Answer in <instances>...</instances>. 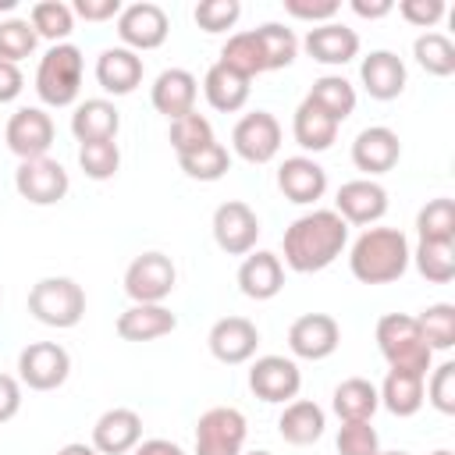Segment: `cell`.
Wrapping results in <instances>:
<instances>
[{"instance_id":"obj_1","label":"cell","mask_w":455,"mask_h":455,"mask_svg":"<svg viewBox=\"0 0 455 455\" xmlns=\"http://www.w3.org/2000/svg\"><path fill=\"white\" fill-rule=\"evenodd\" d=\"M348 249V224L334 210L313 206L281 235V263L295 274H320Z\"/></svg>"},{"instance_id":"obj_2","label":"cell","mask_w":455,"mask_h":455,"mask_svg":"<svg viewBox=\"0 0 455 455\" xmlns=\"http://www.w3.org/2000/svg\"><path fill=\"white\" fill-rule=\"evenodd\" d=\"M412 245L398 228H363V235L348 245V270L359 284H391L405 277Z\"/></svg>"},{"instance_id":"obj_3","label":"cell","mask_w":455,"mask_h":455,"mask_svg":"<svg viewBox=\"0 0 455 455\" xmlns=\"http://www.w3.org/2000/svg\"><path fill=\"white\" fill-rule=\"evenodd\" d=\"M377 348L387 363V370H409L427 377L434 366V352L423 341V331L416 323V316L409 313H384L377 320Z\"/></svg>"},{"instance_id":"obj_4","label":"cell","mask_w":455,"mask_h":455,"mask_svg":"<svg viewBox=\"0 0 455 455\" xmlns=\"http://www.w3.org/2000/svg\"><path fill=\"white\" fill-rule=\"evenodd\" d=\"M85 78V57L75 43H53L36 68V96L46 107H71L78 103Z\"/></svg>"},{"instance_id":"obj_5","label":"cell","mask_w":455,"mask_h":455,"mask_svg":"<svg viewBox=\"0 0 455 455\" xmlns=\"http://www.w3.org/2000/svg\"><path fill=\"white\" fill-rule=\"evenodd\" d=\"M28 313L43 327L71 331L85 316V288L75 277H39L28 288Z\"/></svg>"},{"instance_id":"obj_6","label":"cell","mask_w":455,"mask_h":455,"mask_svg":"<svg viewBox=\"0 0 455 455\" xmlns=\"http://www.w3.org/2000/svg\"><path fill=\"white\" fill-rule=\"evenodd\" d=\"M249 437V423L235 405H213L196 419L192 455H242Z\"/></svg>"},{"instance_id":"obj_7","label":"cell","mask_w":455,"mask_h":455,"mask_svg":"<svg viewBox=\"0 0 455 455\" xmlns=\"http://www.w3.org/2000/svg\"><path fill=\"white\" fill-rule=\"evenodd\" d=\"M178 284V267L167 252H139L124 267V295L132 302H164Z\"/></svg>"},{"instance_id":"obj_8","label":"cell","mask_w":455,"mask_h":455,"mask_svg":"<svg viewBox=\"0 0 455 455\" xmlns=\"http://www.w3.org/2000/svg\"><path fill=\"white\" fill-rule=\"evenodd\" d=\"M167 32H171V18L153 0L124 4L121 14H117V39H121V46L135 50L139 57L146 50H160L167 43Z\"/></svg>"},{"instance_id":"obj_9","label":"cell","mask_w":455,"mask_h":455,"mask_svg":"<svg viewBox=\"0 0 455 455\" xmlns=\"http://www.w3.org/2000/svg\"><path fill=\"white\" fill-rule=\"evenodd\" d=\"M71 373V355L57 341H28L18 352V380L28 391H57Z\"/></svg>"},{"instance_id":"obj_10","label":"cell","mask_w":455,"mask_h":455,"mask_svg":"<svg viewBox=\"0 0 455 455\" xmlns=\"http://www.w3.org/2000/svg\"><path fill=\"white\" fill-rule=\"evenodd\" d=\"M249 391L259 402L288 405L302 391V370L291 355H256L249 366Z\"/></svg>"},{"instance_id":"obj_11","label":"cell","mask_w":455,"mask_h":455,"mask_svg":"<svg viewBox=\"0 0 455 455\" xmlns=\"http://www.w3.org/2000/svg\"><path fill=\"white\" fill-rule=\"evenodd\" d=\"M53 139H57V124H53V117H50L43 107H18V110L7 117L4 142H7V149H11L18 160L46 156L50 146H53Z\"/></svg>"},{"instance_id":"obj_12","label":"cell","mask_w":455,"mask_h":455,"mask_svg":"<svg viewBox=\"0 0 455 455\" xmlns=\"http://www.w3.org/2000/svg\"><path fill=\"white\" fill-rule=\"evenodd\" d=\"M231 153L245 164H270L281 153V121L270 110H249L231 128Z\"/></svg>"},{"instance_id":"obj_13","label":"cell","mask_w":455,"mask_h":455,"mask_svg":"<svg viewBox=\"0 0 455 455\" xmlns=\"http://www.w3.org/2000/svg\"><path fill=\"white\" fill-rule=\"evenodd\" d=\"M14 188L25 203L32 206H53L68 196L71 188V178L64 171L60 160L53 156H36V160H21L18 171H14Z\"/></svg>"},{"instance_id":"obj_14","label":"cell","mask_w":455,"mask_h":455,"mask_svg":"<svg viewBox=\"0 0 455 455\" xmlns=\"http://www.w3.org/2000/svg\"><path fill=\"white\" fill-rule=\"evenodd\" d=\"M210 231H213V242L220 252L228 256H249L256 249V238H259V217L249 203L242 199H228L213 210V220H210Z\"/></svg>"},{"instance_id":"obj_15","label":"cell","mask_w":455,"mask_h":455,"mask_svg":"<svg viewBox=\"0 0 455 455\" xmlns=\"http://www.w3.org/2000/svg\"><path fill=\"white\" fill-rule=\"evenodd\" d=\"M338 345H341V327H338V320L331 313H302L288 327V352H291V359L320 363V359L334 355Z\"/></svg>"},{"instance_id":"obj_16","label":"cell","mask_w":455,"mask_h":455,"mask_svg":"<svg viewBox=\"0 0 455 455\" xmlns=\"http://www.w3.org/2000/svg\"><path fill=\"white\" fill-rule=\"evenodd\" d=\"M334 213L348 228H373L387 213V188L373 178H352L334 196Z\"/></svg>"},{"instance_id":"obj_17","label":"cell","mask_w":455,"mask_h":455,"mask_svg":"<svg viewBox=\"0 0 455 455\" xmlns=\"http://www.w3.org/2000/svg\"><path fill=\"white\" fill-rule=\"evenodd\" d=\"M210 355L224 366H242L249 359H256L259 348V327L249 316H220L210 334H206Z\"/></svg>"},{"instance_id":"obj_18","label":"cell","mask_w":455,"mask_h":455,"mask_svg":"<svg viewBox=\"0 0 455 455\" xmlns=\"http://www.w3.org/2000/svg\"><path fill=\"white\" fill-rule=\"evenodd\" d=\"M398 156H402V142H398V132L387 124H370L352 139V164L355 171H363V178L377 181L380 174L395 171Z\"/></svg>"},{"instance_id":"obj_19","label":"cell","mask_w":455,"mask_h":455,"mask_svg":"<svg viewBox=\"0 0 455 455\" xmlns=\"http://www.w3.org/2000/svg\"><path fill=\"white\" fill-rule=\"evenodd\" d=\"M359 85L366 89L370 100H398L409 85V71H405V60L395 53V50H370L363 60H359Z\"/></svg>"},{"instance_id":"obj_20","label":"cell","mask_w":455,"mask_h":455,"mask_svg":"<svg viewBox=\"0 0 455 455\" xmlns=\"http://www.w3.org/2000/svg\"><path fill=\"white\" fill-rule=\"evenodd\" d=\"M299 50H306L316 64L323 68H341L348 60L359 57V32L348 28L345 21H327V25H313L306 32V39L299 43Z\"/></svg>"},{"instance_id":"obj_21","label":"cell","mask_w":455,"mask_h":455,"mask_svg":"<svg viewBox=\"0 0 455 455\" xmlns=\"http://www.w3.org/2000/svg\"><path fill=\"white\" fill-rule=\"evenodd\" d=\"M139 441H142V416L128 405H114L100 412V419L92 423V437H89V444L100 455H128Z\"/></svg>"},{"instance_id":"obj_22","label":"cell","mask_w":455,"mask_h":455,"mask_svg":"<svg viewBox=\"0 0 455 455\" xmlns=\"http://www.w3.org/2000/svg\"><path fill=\"white\" fill-rule=\"evenodd\" d=\"M277 188H281V196H284L288 203L313 206V203L323 199V192H327V171H323L313 156H306V153L284 156L281 167H277Z\"/></svg>"},{"instance_id":"obj_23","label":"cell","mask_w":455,"mask_h":455,"mask_svg":"<svg viewBox=\"0 0 455 455\" xmlns=\"http://www.w3.org/2000/svg\"><path fill=\"white\" fill-rule=\"evenodd\" d=\"M196 96H199V82L185 68H164L149 85L153 110L164 114L167 121H178V117L192 114L196 110Z\"/></svg>"},{"instance_id":"obj_24","label":"cell","mask_w":455,"mask_h":455,"mask_svg":"<svg viewBox=\"0 0 455 455\" xmlns=\"http://www.w3.org/2000/svg\"><path fill=\"white\" fill-rule=\"evenodd\" d=\"M92 75H96V82H100L103 92H110V96H128V92H135V89L142 85L146 64H142V57H139L135 50H128V46H107V50H100V57H96Z\"/></svg>"},{"instance_id":"obj_25","label":"cell","mask_w":455,"mask_h":455,"mask_svg":"<svg viewBox=\"0 0 455 455\" xmlns=\"http://www.w3.org/2000/svg\"><path fill=\"white\" fill-rule=\"evenodd\" d=\"M284 288V263L270 249H252L238 267V291L252 302H267Z\"/></svg>"},{"instance_id":"obj_26","label":"cell","mask_w":455,"mask_h":455,"mask_svg":"<svg viewBox=\"0 0 455 455\" xmlns=\"http://www.w3.org/2000/svg\"><path fill=\"white\" fill-rule=\"evenodd\" d=\"M174 327H178V316L164 302H132L114 323L121 341H156Z\"/></svg>"},{"instance_id":"obj_27","label":"cell","mask_w":455,"mask_h":455,"mask_svg":"<svg viewBox=\"0 0 455 455\" xmlns=\"http://www.w3.org/2000/svg\"><path fill=\"white\" fill-rule=\"evenodd\" d=\"M338 121L327 114V110H320L309 96L295 107V114H291V139L306 149V156L309 153H327L334 142H338Z\"/></svg>"},{"instance_id":"obj_28","label":"cell","mask_w":455,"mask_h":455,"mask_svg":"<svg viewBox=\"0 0 455 455\" xmlns=\"http://www.w3.org/2000/svg\"><path fill=\"white\" fill-rule=\"evenodd\" d=\"M323 427H327V412L313 398H291L277 416V434L295 448L316 444L323 437Z\"/></svg>"},{"instance_id":"obj_29","label":"cell","mask_w":455,"mask_h":455,"mask_svg":"<svg viewBox=\"0 0 455 455\" xmlns=\"http://www.w3.org/2000/svg\"><path fill=\"white\" fill-rule=\"evenodd\" d=\"M121 132V110L103 100V96H92V100H82L75 103V114H71V135L78 142H103V139H117Z\"/></svg>"},{"instance_id":"obj_30","label":"cell","mask_w":455,"mask_h":455,"mask_svg":"<svg viewBox=\"0 0 455 455\" xmlns=\"http://www.w3.org/2000/svg\"><path fill=\"white\" fill-rule=\"evenodd\" d=\"M249 89H252V82L242 78V75H235V71L224 68L220 60L210 64L206 75H203V96H206V103H210L213 110H220V114L242 110V107L249 103Z\"/></svg>"},{"instance_id":"obj_31","label":"cell","mask_w":455,"mask_h":455,"mask_svg":"<svg viewBox=\"0 0 455 455\" xmlns=\"http://www.w3.org/2000/svg\"><path fill=\"white\" fill-rule=\"evenodd\" d=\"M423 380L427 377H419V373H409V370H387V377H384V384L377 387V398H380V405L391 412V416H398V419H409V416H416L419 409H423Z\"/></svg>"},{"instance_id":"obj_32","label":"cell","mask_w":455,"mask_h":455,"mask_svg":"<svg viewBox=\"0 0 455 455\" xmlns=\"http://www.w3.org/2000/svg\"><path fill=\"white\" fill-rule=\"evenodd\" d=\"M331 409L341 423H363V419H373V412L380 409V398H377V384L366 380V377H345L334 395H331Z\"/></svg>"},{"instance_id":"obj_33","label":"cell","mask_w":455,"mask_h":455,"mask_svg":"<svg viewBox=\"0 0 455 455\" xmlns=\"http://www.w3.org/2000/svg\"><path fill=\"white\" fill-rule=\"evenodd\" d=\"M320 110H327L338 124L341 121H348L352 114H355V85L345 78V75H320L313 85H309V92H306Z\"/></svg>"},{"instance_id":"obj_34","label":"cell","mask_w":455,"mask_h":455,"mask_svg":"<svg viewBox=\"0 0 455 455\" xmlns=\"http://www.w3.org/2000/svg\"><path fill=\"white\" fill-rule=\"evenodd\" d=\"M256 39H259V50H263V64L267 71H281V68H291L295 57H299V36L281 25V21H263L259 28H252Z\"/></svg>"},{"instance_id":"obj_35","label":"cell","mask_w":455,"mask_h":455,"mask_svg":"<svg viewBox=\"0 0 455 455\" xmlns=\"http://www.w3.org/2000/svg\"><path fill=\"white\" fill-rule=\"evenodd\" d=\"M28 25L36 28L39 39L68 43V36L75 32V11L64 0H39L28 7Z\"/></svg>"},{"instance_id":"obj_36","label":"cell","mask_w":455,"mask_h":455,"mask_svg":"<svg viewBox=\"0 0 455 455\" xmlns=\"http://www.w3.org/2000/svg\"><path fill=\"white\" fill-rule=\"evenodd\" d=\"M220 64L231 68L235 75L249 78V82H252L256 75H263L267 64H263V50H259L256 32L249 28V32H235V36H228V43L220 46Z\"/></svg>"},{"instance_id":"obj_37","label":"cell","mask_w":455,"mask_h":455,"mask_svg":"<svg viewBox=\"0 0 455 455\" xmlns=\"http://www.w3.org/2000/svg\"><path fill=\"white\" fill-rule=\"evenodd\" d=\"M412 57L416 64L434 75V78H448L455 75V43L444 32H419L412 39Z\"/></svg>"},{"instance_id":"obj_38","label":"cell","mask_w":455,"mask_h":455,"mask_svg":"<svg viewBox=\"0 0 455 455\" xmlns=\"http://www.w3.org/2000/svg\"><path fill=\"white\" fill-rule=\"evenodd\" d=\"M409 263L430 284H448L455 277V242H416Z\"/></svg>"},{"instance_id":"obj_39","label":"cell","mask_w":455,"mask_h":455,"mask_svg":"<svg viewBox=\"0 0 455 455\" xmlns=\"http://www.w3.org/2000/svg\"><path fill=\"white\" fill-rule=\"evenodd\" d=\"M178 167L192 181H220L231 171V149L224 142H210V146H203L196 153L178 156Z\"/></svg>"},{"instance_id":"obj_40","label":"cell","mask_w":455,"mask_h":455,"mask_svg":"<svg viewBox=\"0 0 455 455\" xmlns=\"http://www.w3.org/2000/svg\"><path fill=\"white\" fill-rule=\"evenodd\" d=\"M416 235L419 242H455V203L448 196L427 199L416 213Z\"/></svg>"},{"instance_id":"obj_41","label":"cell","mask_w":455,"mask_h":455,"mask_svg":"<svg viewBox=\"0 0 455 455\" xmlns=\"http://www.w3.org/2000/svg\"><path fill=\"white\" fill-rule=\"evenodd\" d=\"M167 142H171V149H174L178 156H185V153H196V149L217 142V135H213L210 117H203L199 110H192V114L171 121V128H167Z\"/></svg>"},{"instance_id":"obj_42","label":"cell","mask_w":455,"mask_h":455,"mask_svg":"<svg viewBox=\"0 0 455 455\" xmlns=\"http://www.w3.org/2000/svg\"><path fill=\"white\" fill-rule=\"evenodd\" d=\"M78 167L89 181H110L121 171V149L117 139L103 142H78Z\"/></svg>"},{"instance_id":"obj_43","label":"cell","mask_w":455,"mask_h":455,"mask_svg":"<svg viewBox=\"0 0 455 455\" xmlns=\"http://www.w3.org/2000/svg\"><path fill=\"white\" fill-rule=\"evenodd\" d=\"M423 341L430 352H448L455 345V306L451 302H434L416 316Z\"/></svg>"},{"instance_id":"obj_44","label":"cell","mask_w":455,"mask_h":455,"mask_svg":"<svg viewBox=\"0 0 455 455\" xmlns=\"http://www.w3.org/2000/svg\"><path fill=\"white\" fill-rule=\"evenodd\" d=\"M36 46H39V36L28 25V18H4L0 21V60L21 64L25 57L36 53Z\"/></svg>"},{"instance_id":"obj_45","label":"cell","mask_w":455,"mask_h":455,"mask_svg":"<svg viewBox=\"0 0 455 455\" xmlns=\"http://www.w3.org/2000/svg\"><path fill=\"white\" fill-rule=\"evenodd\" d=\"M423 398L441 416H455V363L451 359L430 366V377L423 380Z\"/></svg>"},{"instance_id":"obj_46","label":"cell","mask_w":455,"mask_h":455,"mask_svg":"<svg viewBox=\"0 0 455 455\" xmlns=\"http://www.w3.org/2000/svg\"><path fill=\"white\" fill-rule=\"evenodd\" d=\"M192 18H196V25H199L203 32L217 36V32H228V28L238 25L242 4H238V0H199L196 11H192Z\"/></svg>"},{"instance_id":"obj_47","label":"cell","mask_w":455,"mask_h":455,"mask_svg":"<svg viewBox=\"0 0 455 455\" xmlns=\"http://www.w3.org/2000/svg\"><path fill=\"white\" fill-rule=\"evenodd\" d=\"M338 455H380V437L370 419L363 423H341L338 427Z\"/></svg>"},{"instance_id":"obj_48","label":"cell","mask_w":455,"mask_h":455,"mask_svg":"<svg viewBox=\"0 0 455 455\" xmlns=\"http://www.w3.org/2000/svg\"><path fill=\"white\" fill-rule=\"evenodd\" d=\"M398 14H402L409 25L423 28V32H434V25L448 14V7H444V0H402V4H398Z\"/></svg>"},{"instance_id":"obj_49","label":"cell","mask_w":455,"mask_h":455,"mask_svg":"<svg viewBox=\"0 0 455 455\" xmlns=\"http://www.w3.org/2000/svg\"><path fill=\"white\" fill-rule=\"evenodd\" d=\"M284 11L299 21H309V25H327L338 18L341 4L338 0H284Z\"/></svg>"},{"instance_id":"obj_50","label":"cell","mask_w":455,"mask_h":455,"mask_svg":"<svg viewBox=\"0 0 455 455\" xmlns=\"http://www.w3.org/2000/svg\"><path fill=\"white\" fill-rule=\"evenodd\" d=\"M121 0H75L71 4V11H75V18H82V21H117V14H121Z\"/></svg>"},{"instance_id":"obj_51","label":"cell","mask_w":455,"mask_h":455,"mask_svg":"<svg viewBox=\"0 0 455 455\" xmlns=\"http://www.w3.org/2000/svg\"><path fill=\"white\" fill-rule=\"evenodd\" d=\"M21 412V380L0 373V423H11Z\"/></svg>"},{"instance_id":"obj_52","label":"cell","mask_w":455,"mask_h":455,"mask_svg":"<svg viewBox=\"0 0 455 455\" xmlns=\"http://www.w3.org/2000/svg\"><path fill=\"white\" fill-rule=\"evenodd\" d=\"M21 89H25V75H21V68L0 60V103H14V100L21 96Z\"/></svg>"},{"instance_id":"obj_53","label":"cell","mask_w":455,"mask_h":455,"mask_svg":"<svg viewBox=\"0 0 455 455\" xmlns=\"http://www.w3.org/2000/svg\"><path fill=\"white\" fill-rule=\"evenodd\" d=\"M128 455H188L178 441H167V437H146V441H139Z\"/></svg>"},{"instance_id":"obj_54","label":"cell","mask_w":455,"mask_h":455,"mask_svg":"<svg viewBox=\"0 0 455 455\" xmlns=\"http://www.w3.org/2000/svg\"><path fill=\"white\" fill-rule=\"evenodd\" d=\"M348 7H352V14H359V18H370V21H377V18H387V14L395 11V4H391V0H352Z\"/></svg>"},{"instance_id":"obj_55","label":"cell","mask_w":455,"mask_h":455,"mask_svg":"<svg viewBox=\"0 0 455 455\" xmlns=\"http://www.w3.org/2000/svg\"><path fill=\"white\" fill-rule=\"evenodd\" d=\"M57 455H100L92 444H85V441H68L64 448H57Z\"/></svg>"},{"instance_id":"obj_56","label":"cell","mask_w":455,"mask_h":455,"mask_svg":"<svg viewBox=\"0 0 455 455\" xmlns=\"http://www.w3.org/2000/svg\"><path fill=\"white\" fill-rule=\"evenodd\" d=\"M242 455H274V451H267V448H256V451H242Z\"/></svg>"},{"instance_id":"obj_57","label":"cell","mask_w":455,"mask_h":455,"mask_svg":"<svg viewBox=\"0 0 455 455\" xmlns=\"http://www.w3.org/2000/svg\"><path fill=\"white\" fill-rule=\"evenodd\" d=\"M430 455H451V448H437V451H430Z\"/></svg>"},{"instance_id":"obj_58","label":"cell","mask_w":455,"mask_h":455,"mask_svg":"<svg viewBox=\"0 0 455 455\" xmlns=\"http://www.w3.org/2000/svg\"><path fill=\"white\" fill-rule=\"evenodd\" d=\"M380 455H409V451H402V448H395V451H380Z\"/></svg>"},{"instance_id":"obj_59","label":"cell","mask_w":455,"mask_h":455,"mask_svg":"<svg viewBox=\"0 0 455 455\" xmlns=\"http://www.w3.org/2000/svg\"><path fill=\"white\" fill-rule=\"evenodd\" d=\"M0 295H4V291H0Z\"/></svg>"}]
</instances>
